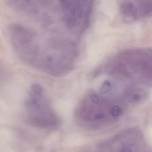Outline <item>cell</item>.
Wrapping results in <instances>:
<instances>
[{"instance_id":"obj_1","label":"cell","mask_w":152,"mask_h":152,"mask_svg":"<svg viewBox=\"0 0 152 152\" xmlns=\"http://www.w3.org/2000/svg\"><path fill=\"white\" fill-rule=\"evenodd\" d=\"M23 106L24 118L30 126L47 130H55L60 126V117L41 85L31 86Z\"/></svg>"},{"instance_id":"obj_2","label":"cell","mask_w":152,"mask_h":152,"mask_svg":"<svg viewBox=\"0 0 152 152\" xmlns=\"http://www.w3.org/2000/svg\"><path fill=\"white\" fill-rule=\"evenodd\" d=\"M107 102L103 97L93 91L84 95L76 106L75 120L83 129L92 130L103 127L108 118Z\"/></svg>"},{"instance_id":"obj_3","label":"cell","mask_w":152,"mask_h":152,"mask_svg":"<svg viewBox=\"0 0 152 152\" xmlns=\"http://www.w3.org/2000/svg\"><path fill=\"white\" fill-rule=\"evenodd\" d=\"M63 20L69 32L80 35L89 26L94 0H59Z\"/></svg>"},{"instance_id":"obj_4","label":"cell","mask_w":152,"mask_h":152,"mask_svg":"<svg viewBox=\"0 0 152 152\" xmlns=\"http://www.w3.org/2000/svg\"><path fill=\"white\" fill-rule=\"evenodd\" d=\"M53 0H7L13 9L28 14H36L47 7Z\"/></svg>"},{"instance_id":"obj_5","label":"cell","mask_w":152,"mask_h":152,"mask_svg":"<svg viewBox=\"0 0 152 152\" xmlns=\"http://www.w3.org/2000/svg\"><path fill=\"white\" fill-rule=\"evenodd\" d=\"M131 3L138 18L152 15V0H125Z\"/></svg>"}]
</instances>
